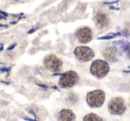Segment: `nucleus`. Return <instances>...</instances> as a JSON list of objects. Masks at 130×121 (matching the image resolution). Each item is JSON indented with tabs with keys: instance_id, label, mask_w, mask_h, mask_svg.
<instances>
[{
	"instance_id": "obj_1",
	"label": "nucleus",
	"mask_w": 130,
	"mask_h": 121,
	"mask_svg": "<svg viewBox=\"0 0 130 121\" xmlns=\"http://www.w3.org/2000/svg\"><path fill=\"white\" fill-rule=\"evenodd\" d=\"M90 71L92 74L97 78H103L108 74L109 71H110V67L106 62L102 61V60H97L92 63Z\"/></svg>"
},
{
	"instance_id": "obj_5",
	"label": "nucleus",
	"mask_w": 130,
	"mask_h": 121,
	"mask_svg": "<svg viewBox=\"0 0 130 121\" xmlns=\"http://www.w3.org/2000/svg\"><path fill=\"white\" fill-rule=\"evenodd\" d=\"M44 64H45V67L47 70L56 72V71H59L61 69L62 62H61V59L58 58L57 56L54 55V54H50V55H47L45 58Z\"/></svg>"
},
{
	"instance_id": "obj_12",
	"label": "nucleus",
	"mask_w": 130,
	"mask_h": 121,
	"mask_svg": "<svg viewBox=\"0 0 130 121\" xmlns=\"http://www.w3.org/2000/svg\"><path fill=\"white\" fill-rule=\"evenodd\" d=\"M125 53L127 56L130 57V44H127V45L125 46Z\"/></svg>"
},
{
	"instance_id": "obj_7",
	"label": "nucleus",
	"mask_w": 130,
	"mask_h": 121,
	"mask_svg": "<svg viewBox=\"0 0 130 121\" xmlns=\"http://www.w3.org/2000/svg\"><path fill=\"white\" fill-rule=\"evenodd\" d=\"M76 36L80 43H88L93 38V32L90 28L81 27L76 31Z\"/></svg>"
},
{
	"instance_id": "obj_6",
	"label": "nucleus",
	"mask_w": 130,
	"mask_h": 121,
	"mask_svg": "<svg viewBox=\"0 0 130 121\" xmlns=\"http://www.w3.org/2000/svg\"><path fill=\"white\" fill-rule=\"evenodd\" d=\"M74 54L76 55V57L78 60L82 61V62H87L90 61L93 57H94V51L91 48L87 46H78L75 49Z\"/></svg>"
},
{
	"instance_id": "obj_8",
	"label": "nucleus",
	"mask_w": 130,
	"mask_h": 121,
	"mask_svg": "<svg viewBox=\"0 0 130 121\" xmlns=\"http://www.w3.org/2000/svg\"><path fill=\"white\" fill-rule=\"evenodd\" d=\"M94 21H95V24L98 28L100 29H103L106 28L109 25V18L105 13L99 12L95 14L94 16Z\"/></svg>"
},
{
	"instance_id": "obj_9",
	"label": "nucleus",
	"mask_w": 130,
	"mask_h": 121,
	"mask_svg": "<svg viewBox=\"0 0 130 121\" xmlns=\"http://www.w3.org/2000/svg\"><path fill=\"white\" fill-rule=\"evenodd\" d=\"M117 49L114 46H110L105 48V50L103 51V56L104 58L109 61V62H115L117 59Z\"/></svg>"
},
{
	"instance_id": "obj_2",
	"label": "nucleus",
	"mask_w": 130,
	"mask_h": 121,
	"mask_svg": "<svg viewBox=\"0 0 130 121\" xmlns=\"http://www.w3.org/2000/svg\"><path fill=\"white\" fill-rule=\"evenodd\" d=\"M87 103L91 107H94V108L101 107L103 104V102H104L105 94L101 90L93 91V92H90L87 94Z\"/></svg>"
},
{
	"instance_id": "obj_11",
	"label": "nucleus",
	"mask_w": 130,
	"mask_h": 121,
	"mask_svg": "<svg viewBox=\"0 0 130 121\" xmlns=\"http://www.w3.org/2000/svg\"><path fill=\"white\" fill-rule=\"evenodd\" d=\"M84 121H103L100 117L95 114H88L84 117Z\"/></svg>"
},
{
	"instance_id": "obj_3",
	"label": "nucleus",
	"mask_w": 130,
	"mask_h": 121,
	"mask_svg": "<svg viewBox=\"0 0 130 121\" xmlns=\"http://www.w3.org/2000/svg\"><path fill=\"white\" fill-rule=\"evenodd\" d=\"M108 108L110 113L114 114V115H121L126 110V105H125V101L122 98L117 97L113 98L109 102Z\"/></svg>"
},
{
	"instance_id": "obj_4",
	"label": "nucleus",
	"mask_w": 130,
	"mask_h": 121,
	"mask_svg": "<svg viewBox=\"0 0 130 121\" xmlns=\"http://www.w3.org/2000/svg\"><path fill=\"white\" fill-rule=\"evenodd\" d=\"M78 77L74 71H67L61 77L59 81V85L61 87L68 88V87H73L78 82Z\"/></svg>"
},
{
	"instance_id": "obj_10",
	"label": "nucleus",
	"mask_w": 130,
	"mask_h": 121,
	"mask_svg": "<svg viewBox=\"0 0 130 121\" xmlns=\"http://www.w3.org/2000/svg\"><path fill=\"white\" fill-rule=\"evenodd\" d=\"M59 121H75V116L70 110H62L59 114Z\"/></svg>"
}]
</instances>
